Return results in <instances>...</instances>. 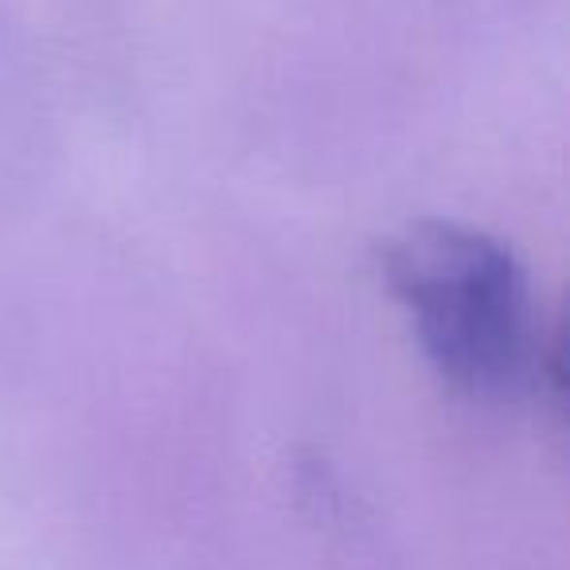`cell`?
I'll list each match as a JSON object with an SVG mask.
<instances>
[{
    "instance_id": "6da1fadb",
    "label": "cell",
    "mask_w": 570,
    "mask_h": 570,
    "mask_svg": "<svg viewBox=\"0 0 570 570\" xmlns=\"http://www.w3.org/2000/svg\"><path fill=\"white\" fill-rule=\"evenodd\" d=\"M383 277L453 387L508 399L543 372L528 274L500 238L461 223H414L387 243Z\"/></svg>"
}]
</instances>
